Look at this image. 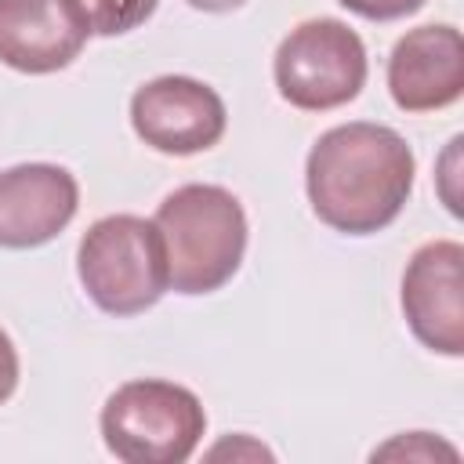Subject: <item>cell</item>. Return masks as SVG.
I'll use <instances>...</instances> for the list:
<instances>
[{"label":"cell","instance_id":"9c48e42d","mask_svg":"<svg viewBox=\"0 0 464 464\" xmlns=\"http://www.w3.org/2000/svg\"><path fill=\"white\" fill-rule=\"evenodd\" d=\"M80 207L76 178L58 163H18L0 174V246L33 250L51 243Z\"/></svg>","mask_w":464,"mask_h":464},{"label":"cell","instance_id":"4fadbf2b","mask_svg":"<svg viewBox=\"0 0 464 464\" xmlns=\"http://www.w3.org/2000/svg\"><path fill=\"white\" fill-rule=\"evenodd\" d=\"M395 450H402L406 457H424V460H431L439 450H446V453H457L453 446L431 442V435H428V431H410L406 439H395V442H388V446H384V450H377L373 457H388V453H395Z\"/></svg>","mask_w":464,"mask_h":464},{"label":"cell","instance_id":"30bf717a","mask_svg":"<svg viewBox=\"0 0 464 464\" xmlns=\"http://www.w3.org/2000/svg\"><path fill=\"white\" fill-rule=\"evenodd\" d=\"M388 91L402 112H435L464 94V40L453 25H417L388 54Z\"/></svg>","mask_w":464,"mask_h":464},{"label":"cell","instance_id":"6da1fadb","mask_svg":"<svg viewBox=\"0 0 464 464\" xmlns=\"http://www.w3.org/2000/svg\"><path fill=\"white\" fill-rule=\"evenodd\" d=\"M413 149L384 123H341L319 134L304 163L315 218L344 236L388 228L413 192Z\"/></svg>","mask_w":464,"mask_h":464},{"label":"cell","instance_id":"52a82bcc","mask_svg":"<svg viewBox=\"0 0 464 464\" xmlns=\"http://www.w3.org/2000/svg\"><path fill=\"white\" fill-rule=\"evenodd\" d=\"M402 315L413 337L439 355H464V246L431 239L402 272Z\"/></svg>","mask_w":464,"mask_h":464},{"label":"cell","instance_id":"3957f363","mask_svg":"<svg viewBox=\"0 0 464 464\" xmlns=\"http://www.w3.org/2000/svg\"><path fill=\"white\" fill-rule=\"evenodd\" d=\"M76 276L102 312H149L170 290L167 254L156 221L138 214L98 218L76 246Z\"/></svg>","mask_w":464,"mask_h":464},{"label":"cell","instance_id":"7c38bea8","mask_svg":"<svg viewBox=\"0 0 464 464\" xmlns=\"http://www.w3.org/2000/svg\"><path fill=\"white\" fill-rule=\"evenodd\" d=\"M337 4L359 18H370V22H395V18L420 11L428 0H337Z\"/></svg>","mask_w":464,"mask_h":464},{"label":"cell","instance_id":"5bb4252c","mask_svg":"<svg viewBox=\"0 0 464 464\" xmlns=\"http://www.w3.org/2000/svg\"><path fill=\"white\" fill-rule=\"evenodd\" d=\"M14 388H18V352L7 330L0 326V406L14 395Z\"/></svg>","mask_w":464,"mask_h":464},{"label":"cell","instance_id":"8fae6325","mask_svg":"<svg viewBox=\"0 0 464 464\" xmlns=\"http://www.w3.org/2000/svg\"><path fill=\"white\" fill-rule=\"evenodd\" d=\"M160 0H80L94 36H123L152 18Z\"/></svg>","mask_w":464,"mask_h":464},{"label":"cell","instance_id":"5b68a950","mask_svg":"<svg viewBox=\"0 0 464 464\" xmlns=\"http://www.w3.org/2000/svg\"><path fill=\"white\" fill-rule=\"evenodd\" d=\"M366 47L341 18H308L276 47L272 76L294 109L326 112L348 105L366 83Z\"/></svg>","mask_w":464,"mask_h":464},{"label":"cell","instance_id":"9a60e30c","mask_svg":"<svg viewBox=\"0 0 464 464\" xmlns=\"http://www.w3.org/2000/svg\"><path fill=\"white\" fill-rule=\"evenodd\" d=\"M188 7H196V11H207V14H225V11H236V7H243L246 0H185Z\"/></svg>","mask_w":464,"mask_h":464},{"label":"cell","instance_id":"7a4b0ae2","mask_svg":"<svg viewBox=\"0 0 464 464\" xmlns=\"http://www.w3.org/2000/svg\"><path fill=\"white\" fill-rule=\"evenodd\" d=\"M156 228L167 254V283L178 294H214L243 265L246 214L221 185H181L156 207Z\"/></svg>","mask_w":464,"mask_h":464},{"label":"cell","instance_id":"ba28073f","mask_svg":"<svg viewBox=\"0 0 464 464\" xmlns=\"http://www.w3.org/2000/svg\"><path fill=\"white\" fill-rule=\"evenodd\" d=\"M80 0H0V62L44 76L65 69L87 44Z\"/></svg>","mask_w":464,"mask_h":464},{"label":"cell","instance_id":"277c9868","mask_svg":"<svg viewBox=\"0 0 464 464\" xmlns=\"http://www.w3.org/2000/svg\"><path fill=\"white\" fill-rule=\"evenodd\" d=\"M105 450L123 464H181L207 431V410L196 392L141 377L120 384L102 406Z\"/></svg>","mask_w":464,"mask_h":464},{"label":"cell","instance_id":"8992f818","mask_svg":"<svg viewBox=\"0 0 464 464\" xmlns=\"http://www.w3.org/2000/svg\"><path fill=\"white\" fill-rule=\"evenodd\" d=\"M228 123L221 94L196 76H156L130 94L134 134L167 156H196L221 141Z\"/></svg>","mask_w":464,"mask_h":464}]
</instances>
